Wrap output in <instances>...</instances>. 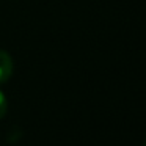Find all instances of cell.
Masks as SVG:
<instances>
[{
	"mask_svg": "<svg viewBox=\"0 0 146 146\" xmlns=\"http://www.w3.org/2000/svg\"><path fill=\"white\" fill-rule=\"evenodd\" d=\"M13 74V60L7 50H0V83H5Z\"/></svg>",
	"mask_w": 146,
	"mask_h": 146,
	"instance_id": "cell-1",
	"label": "cell"
},
{
	"mask_svg": "<svg viewBox=\"0 0 146 146\" xmlns=\"http://www.w3.org/2000/svg\"><path fill=\"white\" fill-rule=\"evenodd\" d=\"M7 108H8V102H7V96L0 91V119L7 115Z\"/></svg>",
	"mask_w": 146,
	"mask_h": 146,
	"instance_id": "cell-2",
	"label": "cell"
},
{
	"mask_svg": "<svg viewBox=\"0 0 146 146\" xmlns=\"http://www.w3.org/2000/svg\"><path fill=\"white\" fill-rule=\"evenodd\" d=\"M143 146H146V140H145V145H143Z\"/></svg>",
	"mask_w": 146,
	"mask_h": 146,
	"instance_id": "cell-3",
	"label": "cell"
}]
</instances>
